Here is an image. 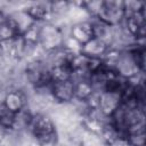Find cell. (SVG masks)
<instances>
[{
  "label": "cell",
  "instance_id": "obj_1",
  "mask_svg": "<svg viewBox=\"0 0 146 146\" xmlns=\"http://www.w3.org/2000/svg\"><path fill=\"white\" fill-rule=\"evenodd\" d=\"M27 130L40 146H58L59 144L56 124L46 113H34Z\"/></svg>",
  "mask_w": 146,
  "mask_h": 146
},
{
  "label": "cell",
  "instance_id": "obj_2",
  "mask_svg": "<svg viewBox=\"0 0 146 146\" xmlns=\"http://www.w3.org/2000/svg\"><path fill=\"white\" fill-rule=\"evenodd\" d=\"M65 34L59 25L54 23H42L40 25L39 46L46 51L51 52L64 47Z\"/></svg>",
  "mask_w": 146,
  "mask_h": 146
},
{
  "label": "cell",
  "instance_id": "obj_3",
  "mask_svg": "<svg viewBox=\"0 0 146 146\" xmlns=\"http://www.w3.org/2000/svg\"><path fill=\"white\" fill-rule=\"evenodd\" d=\"M94 19L112 27L120 25L124 19L123 1H100Z\"/></svg>",
  "mask_w": 146,
  "mask_h": 146
},
{
  "label": "cell",
  "instance_id": "obj_4",
  "mask_svg": "<svg viewBox=\"0 0 146 146\" xmlns=\"http://www.w3.org/2000/svg\"><path fill=\"white\" fill-rule=\"evenodd\" d=\"M50 95L58 104H71L74 100V81L72 79L56 80L51 83Z\"/></svg>",
  "mask_w": 146,
  "mask_h": 146
},
{
  "label": "cell",
  "instance_id": "obj_5",
  "mask_svg": "<svg viewBox=\"0 0 146 146\" xmlns=\"http://www.w3.org/2000/svg\"><path fill=\"white\" fill-rule=\"evenodd\" d=\"M121 94L112 91H100L98 92L97 99V110L105 117L110 119L116 108L121 105Z\"/></svg>",
  "mask_w": 146,
  "mask_h": 146
},
{
  "label": "cell",
  "instance_id": "obj_6",
  "mask_svg": "<svg viewBox=\"0 0 146 146\" xmlns=\"http://www.w3.org/2000/svg\"><path fill=\"white\" fill-rule=\"evenodd\" d=\"M24 10L35 23H51L54 17L51 13V2H33L24 7Z\"/></svg>",
  "mask_w": 146,
  "mask_h": 146
},
{
  "label": "cell",
  "instance_id": "obj_7",
  "mask_svg": "<svg viewBox=\"0 0 146 146\" xmlns=\"http://www.w3.org/2000/svg\"><path fill=\"white\" fill-rule=\"evenodd\" d=\"M7 19L15 27L18 35H23L27 30H30L35 24V22L23 8L15 9L7 14Z\"/></svg>",
  "mask_w": 146,
  "mask_h": 146
},
{
  "label": "cell",
  "instance_id": "obj_8",
  "mask_svg": "<svg viewBox=\"0 0 146 146\" xmlns=\"http://www.w3.org/2000/svg\"><path fill=\"white\" fill-rule=\"evenodd\" d=\"M68 36H71L73 40H75L81 46L87 43L89 40L94 38V30H92L91 21L89 19V21L72 24L68 31Z\"/></svg>",
  "mask_w": 146,
  "mask_h": 146
},
{
  "label": "cell",
  "instance_id": "obj_9",
  "mask_svg": "<svg viewBox=\"0 0 146 146\" xmlns=\"http://www.w3.org/2000/svg\"><path fill=\"white\" fill-rule=\"evenodd\" d=\"M2 103L7 108H9L15 114H17L27 106V98L24 91H22L21 89H14L6 92Z\"/></svg>",
  "mask_w": 146,
  "mask_h": 146
},
{
  "label": "cell",
  "instance_id": "obj_10",
  "mask_svg": "<svg viewBox=\"0 0 146 146\" xmlns=\"http://www.w3.org/2000/svg\"><path fill=\"white\" fill-rule=\"evenodd\" d=\"M108 46L103 42L102 40L97 38H92L89 40L87 43H84L81 47V54L87 56V57H92V58H102L105 51L107 50Z\"/></svg>",
  "mask_w": 146,
  "mask_h": 146
},
{
  "label": "cell",
  "instance_id": "obj_11",
  "mask_svg": "<svg viewBox=\"0 0 146 146\" xmlns=\"http://www.w3.org/2000/svg\"><path fill=\"white\" fill-rule=\"evenodd\" d=\"M94 92L96 91L94 90V87L90 83L89 79L74 81V100L86 103Z\"/></svg>",
  "mask_w": 146,
  "mask_h": 146
},
{
  "label": "cell",
  "instance_id": "obj_12",
  "mask_svg": "<svg viewBox=\"0 0 146 146\" xmlns=\"http://www.w3.org/2000/svg\"><path fill=\"white\" fill-rule=\"evenodd\" d=\"M15 120H16V114L11 112L9 108H7L2 102H0V125L7 132L13 131Z\"/></svg>",
  "mask_w": 146,
  "mask_h": 146
},
{
  "label": "cell",
  "instance_id": "obj_13",
  "mask_svg": "<svg viewBox=\"0 0 146 146\" xmlns=\"http://www.w3.org/2000/svg\"><path fill=\"white\" fill-rule=\"evenodd\" d=\"M18 34L15 30V27L9 23L8 19H6L3 23L0 24V41H9L16 38Z\"/></svg>",
  "mask_w": 146,
  "mask_h": 146
},
{
  "label": "cell",
  "instance_id": "obj_14",
  "mask_svg": "<svg viewBox=\"0 0 146 146\" xmlns=\"http://www.w3.org/2000/svg\"><path fill=\"white\" fill-rule=\"evenodd\" d=\"M6 135H7V131L0 125V144L2 143V140L5 139V137H6Z\"/></svg>",
  "mask_w": 146,
  "mask_h": 146
}]
</instances>
